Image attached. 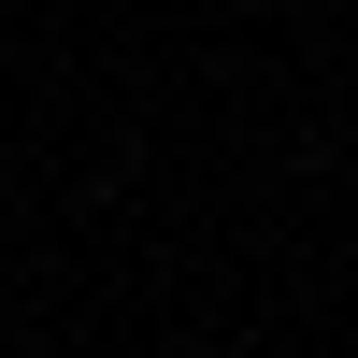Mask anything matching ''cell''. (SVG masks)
<instances>
[{
  "mask_svg": "<svg viewBox=\"0 0 358 358\" xmlns=\"http://www.w3.org/2000/svg\"><path fill=\"white\" fill-rule=\"evenodd\" d=\"M201 358H215V344H201Z\"/></svg>",
  "mask_w": 358,
  "mask_h": 358,
  "instance_id": "6da1fadb",
  "label": "cell"
}]
</instances>
